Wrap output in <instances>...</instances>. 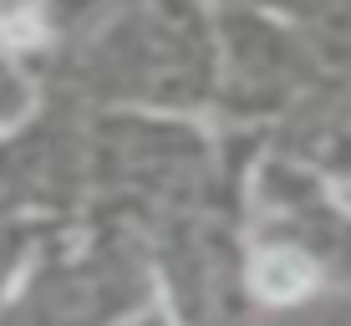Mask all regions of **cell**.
<instances>
[{"label":"cell","instance_id":"cell-1","mask_svg":"<svg viewBox=\"0 0 351 326\" xmlns=\"http://www.w3.org/2000/svg\"><path fill=\"white\" fill-rule=\"evenodd\" d=\"M250 286H255L260 301L285 306V301H300L316 286V265L300 255V250H265L255 260V270H250Z\"/></svg>","mask_w":351,"mask_h":326},{"label":"cell","instance_id":"cell-2","mask_svg":"<svg viewBox=\"0 0 351 326\" xmlns=\"http://www.w3.org/2000/svg\"><path fill=\"white\" fill-rule=\"evenodd\" d=\"M0 36L10 46H36L41 41V16L36 10H10V16H0Z\"/></svg>","mask_w":351,"mask_h":326}]
</instances>
